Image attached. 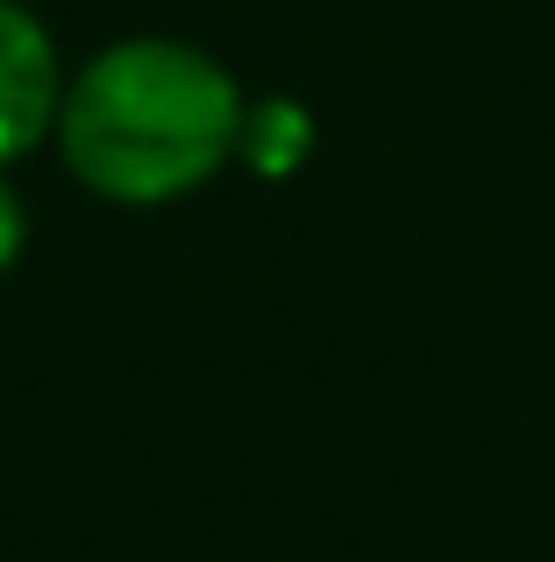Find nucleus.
I'll list each match as a JSON object with an SVG mask.
<instances>
[{"label":"nucleus","mask_w":555,"mask_h":562,"mask_svg":"<svg viewBox=\"0 0 555 562\" xmlns=\"http://www.w3.org/2000/svg\"><path fill=\"white\" fill-rule=\"evenodd\" d=\"M242 108V86L200 43L122 36L65 79L50 143L93 200L171 206L236 165Z\"/></svg>","instance_id":"1"},{"label":"nucleus","mask_w":555,"mask_h":562,"mask_svg":"<svg viewBox=\"0 0 555 562\" xmlns=\"http://www.w3.org/2000/svg\"><path fill=\"white\" fill-rule=\"evenodd\" d=\"M22 243H29V206H22V192L8 186V171H0V278L22 263Z\"/></svg>","instance_id":"4"},{"label":"nucleus","mask_w":555,"mask_h":562,"mask_svg":"<svg viewBox=\"0 0 555 562\" xmlns=\"http://www.w3.org/2000/svg\"><path fill=\"white\" fill-rule=\"evenodd\" d=\"M65 57L36 8L0 0V171L43 150L57 128V100H65Z\"/></svg>","instance_id":"2"},{"label":"nucleus","mask_w":555,"mask_h":562,"mask_svg":"<svg viewBox=\"0 0 555 562\" xmlns=\"http://www.w3.org/2000/svg\"><path fill=\"white\" fill-rule=\"evenodd\" d=\"M314 150V122H306L299 100H257L242 108V143H236V165H250L257 179H292Z\"/></svg>","instance_id":"3"}]
</instances>
